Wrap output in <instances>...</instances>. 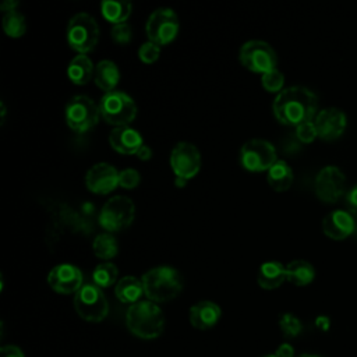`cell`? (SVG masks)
Masks as SVG:
<instances>
[{"instance_id":"d4e9b609","label":"cell","mask_w":357,"mask_h":357,"mask_svg":"<svg viewBox=\"0 0 357 357\" xmlns=\"http://www.w3.org/2000/svg\"><path fill=\"white\" fill-rule=\"evenodd\" d=\"M287 280L296 286H305L315 278L314 266L305 259H293L286 265Z\"/></svg>"},{"instance_id":"8d00e7d4","label":"cell","mask_w":357,"mask_h":357,"mask_svg":"<svg viewBox=\"0 0 357 357\" xmlns=\"http://www.w3.org/2000/svg\"><path fill=\"white\" fill-rule=\"evenodd\" d=\"M346 199H347L349 211H350L354 216H357V184L353 185V187L349 190Z\"/></svg>"},{"instance_id":"60d3db41","label":"cell","mask_w":357,"mask_h":357,"mask_svg":"<svg viewBox=\"0 0 357 357\" xmlns=\"http://www.w3.org/2000/svg\"><path fill=\"white\" fill-rule=\"evenodd\" d=\"M315 322H317V325H318V326H321L322 329H326V328H328V325H329V321H328V318H326V317H318Z\"/></svg>"},{"instance_id":"e575fe53","label":"cell","mask_w":357,"mask_h":357,"mask_svg":"<svg viewBox=\"0 0 357 357\" xmlns=\"http://www.w3.org/2000/svg\"><path fill=\"white\" fill-rule=\"evenodd\" d=\"M296 134H297V138L303 142H311L318 135L314 121H305V123L298 124L296 127Z\"/></svg>"},{"instance_id":"836d02e7","label":"cell","mask_w":357,"mask_h":357,"mask_svg":"<svg viewBox=\"0 0 357 357\" xmlns=\"http://www.w3.org/2000/svg\"><path fill=\"white\" fill-rule=\"evenodd\" d=\"M139 180H141V176H139L138 170H135L134 167L123 169L119 173V185L123 188H127V190L134 188L138 185Z\"/></svg>"},{"instance_id":"2e32d148","label":"cell","mask_w":357,"mask_h":357,"mask_svg":"<svg viewBox=\"0 0 357 357\" xmlns=\"http://www.w3.org/2000/svg\"><path fill=\"white\" fill-rule=\"evenodd\" d=\"M314 124L318 132V137L322 139H336L339 138L347 126L346 113L335 106L325 107L319 110L314 119Z\"/></svg>"},{"instance_id":"603a6c76","label":"cell","mask_w":357,"mask_h":357,"mask_svg":"<svg viewBox=\"0 0 357 357\" xmlns=\"http://www.w3.org/2000/svg\"><path fill=\"white\" fill-rule=\"evenodd\" d=\"M114 294L121 303L131 305V304L139 301L144 294L142 280L135 276H131V275L123 276L121 279L117 280V283L114 286Z\"/></svg>"},{"instance_id":"7c38bea8","label":"cell","mask_w":357,"mask_h":357,"mask_svg":"<svg viewBox=\"0 0 357 357\" xmlns=\"http://www.w3.org/2000/svg\"><path fill=\"white\" fill-rule=\"evenodd\" d=\"M170 166L176 177L191 178L201 169V152L187 141L177 142L170 152Z\"/></svg>"},{"instance_id":"9c48e42d","label":"cell","mask_w":357,"mask_h":357,"mask_svg":"<svg viewBox=\"0 0 357 357\" xmlns=\"http://www.w3.org/2000/svg\"><path fill=\"white\" fill-rule=\"evenodd\" d=\"M64 116L68 127L77 132H85L99 121V105L86 95L73 96L64 109Z\"/></svg>"},{"instance_id":"9a60e30c","label":"cell","mask_w":357,"mask_h":357,"mask_svg":"<svg viewBox=\"0 0 357 357\" xmlns=\"http://www.w3.org/2000/svg\"><path fill=\"white\" fill-rule=\"evenodd\" d=\"M119 170L107 163L98 162L85 174V185L95 194H109L119 185Z\"/></svg>"},{"instance_id":"74e56055","label":"cell","mask_w":357,"mask_h":357,"mask_svg":"<svg viewBox=\"0 0 357 357\" xmlns=\"http://www.w3.org/2000/svg\"><path fill=\"white\" fill-rule=\"evenodd\" d=\"M278 357H294V349L289 343H282L275 353Z\"/></svg>"},{"instance_id":"52a82bcc","label":"cell","mask_w":357,"mask_h":357,"mask_svg":"<svg viewBox=\"0 0 357 357\" xmlns=\"http://www.w3.org/2000/svg\"><path fill=\"white\" fill-rule=\"evenodd\" d=\"M134 218L135 205L126 195H113L102 205L99 212V223L109 233L128 227Z\"/></svg>"},{"instance_id":"4316f807","label":"cell","mask_w":357,"mask_h":357,"mask_svg":"<svg viewBox=\"0 0 357 357\" xmlns=\"http://www.w3.org/2000/svg\"><path fill=\"white\" fill-rule=\"evenodd\" d=\"M92 248H93L95 255L100 259H105V261H109V259L114 258L119 252L117 240L109 231L96 234L95 238H93V243H92Z\"/></svg>"},{"instance_id":"5b68a950","label":"cell","mask_w":357,"mask_h":357,"mask_svg":"<svg viewBox=\"0 0 357 357\" xmlns=\"http://www.w3.org/2000/svg\"><path fill=\"white\" fill-rule=\"evenodd\" d=\"M98 105L102 119L114 127L128 126L137 116L135 100L124 91L106 92Z\"/></svg>"},{"instance_id":"ffe728a7","label":"cell","mask_w":357,"mask_h":357,"mask_svg":"<svg viewBox=\"0 0 357 357\" xmlns=\"http://www.w3.org/2000/svg\"><path fill=\"white\" fill-rule=\"evenodd\" d=\"M284 280H287L286 266L279 261H266L258 268L257 282L262 289L273 290Z\"/></svg>"},{"instance_id":"8fae6325","label":"cell","mask_w":357,"mask_h":357,"mask_svg":"<svg viewBox=\"0 0 357 357\" xmlns=\"http://www.w3.org/2000/svg\"><path fill=\"white\" fill-rule=\"evenodd\" d=\"M276 160L275 146L262 138L248 139L240 149L241 166L250 172H268Z\"/></svg>"},{"instance_id":"30bf717a","label":"cell","mask_w":357,"mask_h":357,"mask_svg":"<svg viewBox=\"0 0 357 357\" xmlns=\"http://www.w3.org/2000/svg\"><path fill=\"white\" fill-rule=\"evenodd\" d=\"M238 60L250 71L265 74L278 64V56L275 49L265 40L251 39L241 45L238 52Z\"/></svg>"},{"instance_id":"4fadbf2b","label":"cell","mask_w":357,"mask_h":357,"mask_svg":"<svg viewBox=\"0 0 357 357\" xmlns=\"http://www.w3.org/2000/svg\"><path fill=\"white\" fill-rule=\"evenodd\" d=\"M346 190V176L340 167L328 165L315 177V192L324 202H336Z\"/></svg>"},{"instance_id":"b9f144b4","label":"cell","mask_w":357,"mask_h":357,"mask_svg":"<svg viewBox=\"0 0 357 357\" xmlns=\"http://www.w3.org/2000/svg\"><path fill=\"white\" fill-rule=\"evenodd\" d=\"M6 114H7V109H6V103L1 100L0 102V116H1V124H4V120H6Z\"/></svg>"},{"instance_id":"4dcf8cb0","label":"cell","mask_w":357,"mask_h":357,"mask_svg":"<svg viewBox=\"0 0 357 357\" xmlns=\"http://www.w3.org/2000/svg\"><path fill=\"white\" fill-rule=\"evenodd\" d=\"M262 86L269 91V92H280L283 89V84H284V75L282 71H279L278 68H273L265 74H262L261 78Z\"/></svg>"},{"instance_id":"d6a6232c","label":"cell","mask_w":357,"mask_h":357,"mask_svg":"<svg viewBox=\"0 0 357 357\" xmlns=\"http://www.w3.org/2000/svg\"><path fill=\"white\" fill-rule=\"evenodd\" d=\"M159 54H160V46L151 42V40L144 42L138 49L139 60L146 63V64H151V63L156 61L159 59Z\"/></svg>"},{"instance_id":"7bdbcfd3","label":"cell","mask_w":357,"mask_h":357,"mask_svg":"<svg viewBox=\"0 0 357 357\" xmlns=\"http://www.w3.org/2000/svg\"><path fill=\"white\" fill-rule=\"evenodd\" d=\"M187 178H183V177H176L174 178V185L176 187H178V188H183V187H185V184H187Z\"/></svg>"},{"instance_id":"7402d4cb","label":"cell","mask_w":357,"mask_h":357,"mask_svg":"<svg viewBox=\"0 0 357 357\" xmlns=\"http://www.w3.org/2000/svg\"><path fill=\"white\" fill-rule=\"evenodd\" d=\"M95 74V66L89 56L77 54L67 66V75L71 82L77 85H85Z\"/></svg>"},{"instance_id":"cb8c5ba5","label":"cell","mask_w":357,"mask_h":357,"mask_svg":"<svg viewBox=\"0 0 357 357\" xmlns=\"http://www.w3.org/2000/svg\"><path fill=\"white\" fill-rule=\"evenodd\" d=\"M266 181L275 191H286L293 183V170L286 160L278 159L266 172Z\"/></svg>"},{"instance_id":"8992f818","label":"cell","mask_w":357,"mask_h":357,"mask_svg":"<svg viewBox=\"0 0 357 357\" xmlns=\"http://www.w3.org/2000/svg\"><path fill=\"white\" fill-rule=\"evenodd\" d=\"M74 308L84 321L100 322L109 312V303L99 286L84 283L74 294Z\"/></svg>"},{"instance_id":"e0dca14e","label":"cell","mask_w":357,"mask_h":357,"mask_svg":"<svg viewBox=\"0 0 357 357\" xmlns=\"http://www.w3.org/2000/svg\"><path fill=\"white\" fill-rule=\"evenodd\" d=\"M356 229L354 218L350 212L343 209H335L325 215L322 219L324 233L333 240H343L349 237Z\"/></svg>"},{"instance_id":"ba28073f","label":"cell","mask_w":357,"mask_h":357,"mask_svg":"<svg viewBox=\"0 0 357 357\" xmlns=\"http://www.w3.org/2000/svg\"><path fill=\"white\" fill-rule=\"evenodd\" d=\"M178 29V15L170 7H159L153 10L145 24L148 39L159 46L170 43L177 36Z\"/></svg>"},{"instance_id":"f1b7e54d","label":"cell","mask_w":357,"mask_h":357,"mask_svg":"<svg viewBox=\"0 0 357 357\" xmlns=\"http://www.w3.org/2000/svg\"><path fill=\"white\" fill-rule=\"evenodd\" d=\"M1 25H3L6 35L11 36V38H20L26 31L25 17L22 13H20L17 10L4 13L3 18H1Z\"/></svg>"},{"instance_id":"5bb4252c","label":"cell","mask_w":357,"mask_h":357,"mask_svg":"<svg viewBox=\"0 0 357 357\" xmlns=\"http://www.w3.org/2000/svg\"><path fill=\"white\" fill-rule=\"evenodd\" d=\"M84 276L78 266L73 264H59L53 266L47 275L49 286L60 294H71L77 293L82 283Z\"/></svg>"},{"instance_id":"f6af8a7d","label":"cell","mask_w":357,"mask_h":357,"mask_svg":"<svg viewBox=\"0 0 357 357\" xmlns=\"http://www.w3.org/2000/svg\"><path fill=\"white\" fill-rule=\"evenodd\" d=\"M264 357H278L276 354H266V356H264Z\"/></svg>"},{"instance_id":"d590c367","label":"cell","mask_w":357,"mask_h":357,"mask_svg":"<svg viewBox=\"0 0 357 357\" xmlns=\"http://www.w3.org/2000/svg\"><path fill=\"white\" fill-rule=\"evenodd\" d=\"M0 356L1 357H25L22 350L15 346V344H6V346H1L0 349Z\"/></svg>"},{"instance_id":"277c9868","label":"cell","mask_w":357,"mask_h":357,"mask_svg":"<svg viewBox=\"0 0 357 357\" xmlns=\"http://www.w3.org/2000/svg\"><path fill=\"white\" fill-rule=\"evenodd\" d=\"M66 36L71 49L78 52V54H86L98 45L100 29L96 20L91 14L82 11L70 18Z\"/></svg>"},{"instance_id":"ac0fdd59","label":"cell","mask_w":357,"mask_h":357,"mask_svg":"<svg viewBox=\"0 0 357 357\" xmlns=\"http://www.w3.org/2000/svg\"><path fill=\"white\" fill-rule=\"evenodd\" d=\"M110 146L123 155H134L144 145L142 135L139 131L130 126L114 127L109 132Z\"/></svg>"},{"instance_id":"83f0119b","label":"cell","mask_w":357,"mask_h":357,"mask_svg":"<svg viewBox=\"0 0 357 357\" xmlns=\"http://www.w3.org/2000/svg\"><path fill=\"white\" fill-rule=\"evenodd\" d=\"M117 276H119L117 266L109 261L98 264L92 271V280L100 289L110 287L112 284H114L117 280Z\"/></svg>"},{"instance_id":"3957f363","label":"cell","mask_w":357,"mask_h":357,"mask_svg":"<svg viewBox=\"0 0 357 357\" xmlns=\"http://www.w3.org/2000/svg\"><path fill=\"white\" fill-rule=\"evenodd\" d=\"M141 280L145 297L156 304L176 298L183 290L181 275L170 265H158L148 269Z\"/></svg>"},{"instance_id":"1f68e13d","label":"cell","mask_w":357,"mask_h":357,"mask_svg":"<svg viewBox=\"0 0 357 357\" xmlns=\"http://www.w3.org/2000/svg\"><path fill=\"white\" fill-rule=\"evenodd\" d=\"M110 36L117 45H127L132 38V31L130 24L127 22L114 24L110 29Z\"/></svg>"},{"instance_id":"6da1fadb","label":"cell","mask_w":357,"mask_h":357,"mask_svg":"<svg viewBox=\"0 0 357 357\" xmlns=\"http://www.w3.org/2000/svg\"><path fill=\"white\" fill-rule=\"evenodd\" d=\"M272 110L275 117L289 126H298L312 121L318 110V98L307 86L291 85L283 88L273 99Z\"/></svg>"},{"instance_id":"44dd1931","label":"cell","mask_w":357,"mask_h":357,"mask_svg":"<svg viewBox=\"0 0 357 357\" xmlns=\"http://www.w3.org/2000/svg\"><path fill=\"white\" fill-rule=\"evenodd\" d=\"M93 79H95L96 85L102 91H105V93L112 92V91H114L116 85L119 84L120 70L114 61H112L109 59H103L95 66Z\"/></svg>"},{"instance_id":"484cf974","label":"cell","mask_w":357,"mask_h":357,"mask_svg":"<svg viewBox=\"0 0 357 357\" xmlns=\"http://www.w3.org/2000/svg\"><path fill=\"white\" fill-rule=\"evenodd\" d=\"M100 11L103 17L114 25L126 22L132 11V4L128 0H103L100 3Z\"/></svg>"},{"instance_id":"f35d334b","label":"cell","mask_w":357,"mask_h":357,"mask_svg":"<svg viewBox=\"0 0 357 357\" xmlns=\"http://www.w3.org/2000/svg\"><path fill=\"white\" fill-rule=\"evenodd\" d=\"M135 155L138 156L139 160H148V159H151V156H152V149H151L149 145L144 144V145L137 151Z\"/></svg>"},{"instance_id":"ee69618b","label":"cell","mask_w":357,"mask_h":357,"mask_svg":"<svg viewBox=\"0 0 357 357\" xmlns=\"http://www.w3.org/2000/svg\"><path fill=\"white\" fill-rule=\"evenodd\" d=\"M297 357H322V356H318V354H311V353H304V354H300Z\"/></svg>"},{"instance_id":"ab89813d","label":"cell","mask_w":357,"mask_h":357,"mask_svg":"<svg viewBox=\"0 0 357 357\" xmlns=\"http://www.w3.org/2000/svg\"><path fill=\"white\" fill-rule=\"evenodd\" d=\"M20 1L18 0H4L1 4H0V10L3 13H8V11H13V10H17Z\"/></svg>"},{"instance_id":"f546056e","label":"cell","mask_w":357,"mask_h":357,"mask_svg":"<svg viewBox=\"0 0 357 357\" xmlns=\"http://www.w3.org/2000/svg\"><path fill=\"white\" fill-rule=\"evenodd\" d=\"M279 328L286 337H296L303 329L301 321L291 312H284L279 318Z\"/></svg>"},{"instance_id":"7a4b0ae2","label":"cell","mask_w":357,"mask_h":357,"mask_svg":"<svg viewBox=\"0 0 357 357\" xmlns=\"http://www.w3.org/2000/svg\"><path fill=\"white\" fill-rule=\"evenodd\" d=\"M126 325L137 337L151 340L162 335L165 329V315L156 303L148 298L139 300L128 307Z\"/></svg>"},{"instance_id":"d6986e66","label":"cell","mask_w":357,"mask_h":357,"mask_svg":"<svg viewBox=\"0 0 357 357\" xmlns=\"http://www.w3.org/2000/svg\"><path fill=\"white\" fill-rule=\"evenodd\" d=\"M222 317L220 307L211 300H201L190 307L188 318L190 324L199 331L213 328Z\"/></svg>"}]
</instances>
